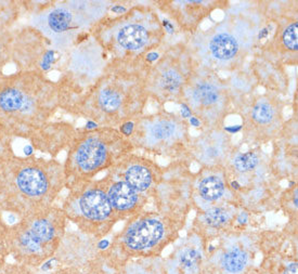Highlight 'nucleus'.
Wrapping results in <instances>:
<instances>
[{
    "label": "nucleus",
    "instance_id": "nucleus-1",
    "mask_svg": "<svg viewBox=\"0 0 298 274\" xmlns=\"http://www.w3.org/2000/svg\"><path fill=\"white\" fill-rule=\"evenodd\" d=\"M61 108L59 86L39 71L0 74V125L11 139H28Z\"/></svg>",
    "mask_w": 298,
    "mask_h": 274
},
{
    "label": "nucleus",
    "instance_id": "nucleus-2",
    "mask_svg": "<svg viewBox=\"0 0 298 274\" xmlns=\"http://www.w3.org/2000/svg\"><path fill=\"white\" fill-rule=\"evenodd\" d=\"M64 169L55 160H44L13 154L2 158L0 163V196L8 195L5 205L11 211L24 212L27 216L49 208L56 193L62 188Z\"/></svg>",
    "mask_w": 298,
    "mask_h": 274
},
{
    "label": "nucleus",
    "instance_id": "nucleus-3",
    "mask_svg": "<svg viewBox=\"0 0 298 274\" xmlns=\"http://www.w3.org/2000/svg\"><path fill=\"white\" fill-rule=\"evenodd\" d=\"M130 149V143L115 128L96 127L76 130L70 144L65 173L88 180L102 169L117 165Z\"/></svg>",
    "mask_w": 298,
    "mask_h": 274
},
{
    "label": "nucleus",
    "instance_id": "nucleus-4",
    "mask_svg": "<svg viewBox=\"0 0 298 274\" xmlns=\"http://www.w3.org/2000/svg\"><path fill=\"white\" fill-rule=\"evenodd\" d=\"M22 3L24 11L27 10L30 17L29 25L37 28L51 45L61 44L68 34L88 24V20H95L93 13L87 14L93 3H49L50 6H35L38 10L30 9L26 2Z\"/></svg>",
    "mask_w": 298,
    "mask_h": 274
},
{
    "label": "nucleus",
    "instance_id": "nucleus-5",
    "mask_svg": "<svg viewBox=\"0 0 298 274\" xmlns=\"http://www.w3.org/2000/svg\"><path fill=\"white\" fill-rule=\"evenodd\" d=\"M67 215L87 227V230L106 233L118 220L101 181L79 182L67 203Z\"/></svg>",
    "mask_w": 298,
    "mask_h": 274
},
{
    "label": "nucleus",
    "instance_id": "nucleus-6",
    "mask_svg": "<svg viewBox=\"0 0 298 274\" xmlns=\"http://www.w3.org/2000/svg\"><path fill=\"white\" fill-rule=\"evenodd\" d=\"M64 215L52 207L31 213L14 225L8 235L22 251L28 254L42 253L53 245L63 234Z\"/></svg>",
    "mask_w": 298,
    "mask_h": 274
},
{
    "label": "nucleus",
    "instance_id": "nucleus-7",
    "mask_svg": "<svg viewBox=\"0 0 298 274\" xmlns=\"http://www.w3.org/2000/svg\"><path fill=\"white\" fill-rule=\"evenodd\" d=\"M50 44L34 26L26 24L14 29L11 48V63L17 71H39L46 73L53 63L54 51Z\"/></svg>",
    "mask_w": 298,
    "mask_h": 274
},
{
    "label": "nucleus",
    "instance_id": "nucleus-8",
    "mask_svg": "<svg viewBox=\"0 0 298 274\" xmlns=\"http://www.w3.org/2000/svg\"><path fill=\"white\" fill-rule=\"evenodd\" d=\"M165 217L159 218L155 214L139 216L125 231V246L131 252H146L157 247L165 238L167 227Z\"/></svg>",
    "mask_w": 298,
    "mask_h": 274
},
{
    "label": "nucleus",
    "instance_id": "nucleus-9",
    "mask_svg": "<svg viewBox=\"0 0 298 274\" xmlns=\"http://www.w3.org/2000/svg\"><path fill=\"white\" fill-rule=\"evenodd\" d=\"M101 183L118 219L138 214L143 207L146 198L127 182L110 179L103 180Z\"/></svg>",
    "mask_w": 298,
    "mask_h": 274
},
{
    "label": "nucleus",
    "instance_id": "nucleus-10",
    "mask_svg": "<svg viewBox=\"0 0 298 274\" xmlns=\"http://www.w3.org/2000/svg\"><path fill=\"white\" fill-rule=\"evenodd\" d=\"M76 129L71 124L64 122H48L31 134L27 139L30 147L49 154H56V152L70 146L74 138Z\"/></svg>",
    "mask_w": 298,
    "mask_h": 274
},
{
    "label": "nucleus",
    "instance_id": "nucleus-11",
    "mask_svg": "<svg viewBox=\"0 0 298 274\" xmlns=\"http://www.w3.org/2000/svg\"><path fill=\"white\" fill-rule=\"evenodd\" d=\"M117 165L120 167V173L123 176L122 180L141 194L151 189L158 178L156 165L147 159L129 156L123 162L120 160Z\"/></svg>",
    "mask_w": 298,
    "mask_h": 274
},
{
    "label": "nucleus",
    "instance_id": "nucleus-12",
    "mask_svg": "<svg viewBox=\"0 0 298 274\" xmlns=\"http://www.w3.org/2000/svg\"><path fill=\"white\" fill-rule=\"evenodd\" d=\"M191 101L196 113H200V111L204 113L208 110H217V107H220L223 100L218 87L207 80H202L192 88Z\"/></svg>",
    "mask_w": 298,
    "mask_h": 274
},
{
    "label": "nucleus",
    "instance_id": "nucleus-13",
    "mask_svg": "<svg viewBox=\"0 0 298 274\" xmlns=\"http://www.w3.org/2000/svg\"><path fill=\"white\" fill-rule=\"evenodd\" d=\"M116 43L126 50H138L148 43L149 31L139 24H125L114 34Z\"/></svg>",
    "mask_w": 298,
    "mask_h": 274
},
{
    "label": "nucleus",
    "instance_id": "nucleus-14",
    "mask_svg": "<svg viewBox=\"0 0 298 274\" xmlns=\"http://www.w3.org/2000/svg\"><path fill=\"white\" fill-rule=\"evenodd\" d=\"M209 48L215 58L222 61L235 58L239 51L237 39L227 33L215 35L211 40Z\"/></svg>",
    "mask_w": 298,
    "mask_h": 274
},
{
    "label": "nucleus",
    "instance_id": "nucleus-15",
    "mask_svg": "<svg viewBox=\"0 0 298 274\" xmlns=\"http://www.w3.org/2000/svg\"><path fill=\"white\" fill-rule=\"evenodd\" d=\"M200 195L206 200L219 199L224 192V184L217 176H209L201 181L198 185Z\"/></svg>",
    "mask_w": 298,
    "mask_h": 274
},
{
    "label": "nucleus",
    "instance_id": "nucleus-16",
    "mask_svg": "<svg viewBox=\"0 0 298 274\" xmlns=\"http://www.w3.org/2000/svg\"><path fill=\"white\" fill-rule=\"evenodd\" d=\"M14 29L0 24V74L5 73V68L11 63V48Z\"/></svg>",
    "mask_w": 298,
    "mask_h": 274
},
{
    "label": "nucleus",
    "instance_id": "nucleus-17",
    "mask_svg": "<svg viewBox=\"0 0 298 274\" xmlns=\"http://www.w3.org/2000/svg\"><path fill=\"white\" fill-rule=\"evenodd\" d=\"M177 132V125L169 118H159L150 127V134L156 141L172 139Z\"/></svg>",
    "mask_w": 298,
    "mask_h": 274
},
{
    "label": "nucleus",
    "instance_id": "nucleus-18",
    "mask_svg": "<svg viewBox=\"0 0 298 274\" xmlns=\"http://www.w3.org/2000/svg\"><path fill=\"white\" fill-rule=\"evenodd\" d=\"M247 255L238 248H233L227 252L222 257V265L228 272L238 273L241 272L246 265Z\"/></svg>",
    "mask_w": 298,
    "mask_h": 274
},
{
    "label": "nucleus",
    "instance_id": "nucleus-19",
    "mask_svg": "<svg viewBox=\"0 0 298 274\" xmlns=\"http://www.w3.org/2000/svg\"><path fill=\"white\" fill-rule=\"evenodd\" d=\"M182 84V77L174 70H166L158 77V85L165 92L176 91Z\"/></svg>",
    "mask_w": 298,
    "mask_h": 274
},
{
    "label": "nucleus",
    "instance_id": "nucleus-20",
    "mask_svg": "<svg viewBox=\"0 0 298 274\" xmlns=\"http://www.w3.org/2000/svg\"><path fill=\"white\" fill-rule=\"evenodd\" d=\"M252 117L257 124L267 125L275 118V110L267 102H259L256 104L252 112Z\"/></svg>",
    "mask_w": 298,
    "mask_h": 274
},
{
    "label": "nucleus",
    "instance_id": "nucleus-21",
    "mask_svg": "<svg viewBox=\"0 0 298 274\" xmlns=\"http://www.w3.org/2000/svg\"><path fill=\"white\" fill-rule=\"evenodd\" d=\"M202 260V256L195 248H186L183 249L179 256V263L183 269L187 271H194Z\"/></svg>",
    "mask_w": 298,
    "mask_h": 274
},
{
    "label": "nucleus",
    "instance_id": "nucleus-22",
    "mask_svg": "<svg viewBox=\"0 0 298 274\" xmlns=\"http://www.w3.org/2000/svg\"><path fill=\"white\" fill-rule=\"evenodd\" d=\"M258 164V156L254 152L240 154L235 158V166L241 173H246L254 169Z\"/></svg>",
    "mask_w": 298,
    "mask_h": 274
},
{
    "label": "nucleus",
    "instance_id": "nucleus-23",
    "mask_svg": "<svg viewBox=\"0 0 298 274\" xmlns=\"http://www.w3.org/2000/svg\"><path fill=\"white\" fill-rule=\"evenodd\" d=\"M204 220L209 225V227L218 228L227 222L228 215L222 208L215 207V208L209 209V211H207L205 213Z\"/></svg>",
    "mask_w": 298,
    "mask_h": 274
},
{
    "label": "nucleus",
    "instance_id": "nucleus-24",
    "mask_svg": "<svg viewBox=\"0 0 298 274\" xmlns=\"http://www.w3.org/2000/svg\"><path fill=\"white\" fill-rule=\"evenodd\" d=\"M297 23H293L289 25L283 34V42L284 45L288 48L289 50L297 51L298 49V42H297Z\"/></svg>",
    "mask_w": 298,
    "mask_h": 274
},
{
    "label": "nucleus",
    "instance_id": "nucleus-25",
    "mask_svg": "<svg viewBox=\"0 0 298 274\" xmlns=\"http://www.w3.org/2000/svg\"><path fill=\"white\" fill-rule=\"evenodd\" d=\"M12 140L8 136L0 125V152H12Z\"/></svg>",
    "mask_w": 298,
    "mask_h": 274
},
{
    "label": "nucleus",
    "instance_id": "nucleus-26",
    "mask_svg": "<svg viewBox=\"0 0 298 274\" xmlns=\"http://www.w3.org/2000/svg\"><path fill=\"white\" fill-rule=\"evenodd\" d=\"M133 130H134V124L130 122H126L120 126V133H122L124 136L130 135Z\"/></svg>",
    "mask_w": 298,
    "mask_h": 274
},
{
    "label": "nucleus",
    "instance_id": "nucleus-27",
    "mask_svg": "<svg viewBox=\"0 0 298 274\" xmlns=\"http://www.w3.org/2000/svg\"><path fill=\"white\" fill-rule=\"evenodd\" d=\"M284 274H297V263H291L286 268Z\"/></svg>",
    "mask_w": 298,
    "mask_h": 274
},
{
    "label": "nucleus",
    "instance_id": "nucleus-28",
    "mask_svg": "<svg viewBox=\"0 0 298 274\" xmlns=\"http://www.w3.org/2000/svg\"><path fill=\"white\" fill-rule=\"evenodd\" d=\"M112 11L113 12H115V13H122V12H124V11H126V9L125 8H123V7H118V6H116V7H113L112 8Z\"/></svg>",
    "mask_w": 298,
    "mask_h": 274
},
{
    "label": "nucleus",
    "instance_id": "nucleus-29",
    "mask_svg": "<svg viewBox=\"0 0 298 274\" xmlns=\"http://www.w3.org/2000/svg\"><path fill=\"white\" fill-rule=\"evenodd\" d=\"M109 246V242L107 241V239H104V241H101L100 243H99V248H101V249H104V248H107Z\"/></svg>",
    "mask_w": 298,
    "mask_h": 274
},
{
    "label": "nucleus",
    "instance_id": "nucleus-30",
    "mask_svg": "<svg viewBox=\"0 0 298 274\" xmlns=\"http://www.w3.org/2000/svg\"><path fill=\"white\" fill-rule=\"evenodd\" d=\"M157 59V54L156 53H150L149 55H148V60L149 61H154V60H156Z\"/></svg>",
    "mask_w": 298,
    "mask_h": 274
},
{
    "label": "nucleus",
    "instance_id": "nucleus-31",
    "mask_svg": "<svg viewBox=\"0 0 298 274\" xmlns=\"http://www.w3.org/2000/svg\"><path fill=\"white\" fill-rule=\"evenodd\" d=\"M190 122H191L192 125H194V126L200 125V122H198V120H197L196 118H191V119H190Z\"/></svg>",
    "mask_w": 298,
    "mask_h": 274
}]
</instances>
